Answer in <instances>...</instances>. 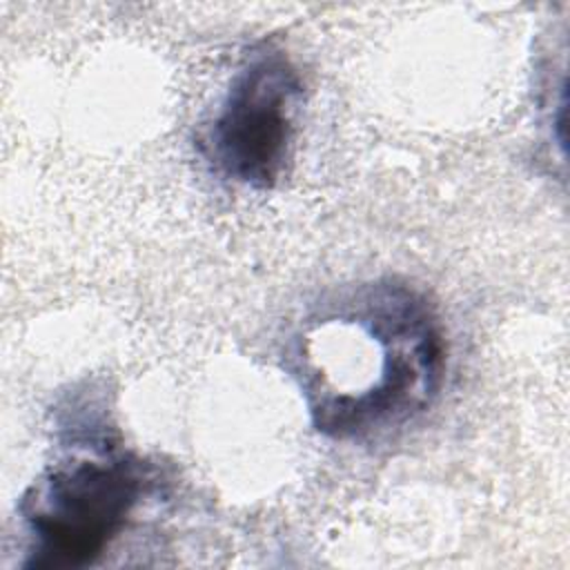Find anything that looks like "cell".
Instances as JSON below:
<instances>
[{
	"label": "cell",
	"mask_w": 570,
	"mask_h": 570,
	"mask_svg": "<svg viewBox=\"0 0 570 570\" xmlns=\"http://www.w3.org/2000/svg\"><path fill=\"white\" fill-rule=\"evenodd\" d=\"M96 401H67L56 430L67 454L22 492L18 521L24 570H78L96 563L154 492L158 468L118 443L116 425Z\"/></svg>",
	"instance_id": "2"
},
{
	"label": "cell",
	"mask_w": 570,
	"mask_h": 570,
	"mask_svg": "<svg viewBox=\"0 0 570 570\" xmlns=\"http://www.w3.org/2000/svg\"><path fill=\"white\" fill-rule=\"evenodd\" d=\"M285 367L312 428L332 441L387 439L436 401L445 334L428 296L394 276L343 285L296 323Z\"/></svg>",
	"instance_id": "1"
},
{
	"label": "cell",
	"mask_w": 570,
	"mask_h": 570,
	"mask_svg": "<svg viewBox=\"0 0 570 570\" xmlns=\"http://www.w3.org/2000/svg\"><path fill=\"white\" fill-rule=\"evenodd\" d=\"M303 96L305 82L289 53L256 42L200 127L198 156L223 180L254 191L276 187L294 156Z\"/></svg>",
	"instance_id": "3"
}]
</instances>
